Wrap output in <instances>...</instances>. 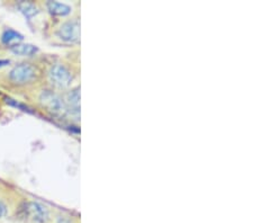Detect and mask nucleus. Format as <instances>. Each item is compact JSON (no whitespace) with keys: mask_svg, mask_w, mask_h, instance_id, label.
I'll return each instance as SVG.
<instances>
[{"mask_svg":"<svg viewBox=\"0 0 253 223\" xmlns=\"http://www.w3.org/2000/svg\"><path fill=\"white\" fill-rule=\"evenodd\" d=\"M39 70L34 64L19 63L8 72V81L16 87H26L38 80Z\"/></svg>","mask_w":253,"mask_h":223,"instance_id":"1","label":"nucleus"},{"mask_svg":"<svg viewBox=\"0 0 253 223\" xmlns=\"http://www.w3.org/2000/svg\"><path fill=\"white\" fill-rule=\"evenodd\" d=\"M47 79L53 90H62L71 86V83L75 79L72 69L64 63H54L48 68Z\"/></svg>","mask_w":253,"mask_h":223,"instance_id":"2","label":"nucleus"},{"mask_svg":"<svg viewBox=\"0 0 253 223\" xmlns=\"http://www.w3.org/2000/svg\"><path fill=\"white\" fill-rule=\"evenodd\" d=\"M19 217L25 221L34 223H47L51 220V213L42 203L26 201L19 205Z\"/></svg>","mask_w":253,"mask_h":223,"instance_id":"3","label":"nucleus"},{"mask_svg":"<svg viewBox=\"0 0 253 223\" xmlns=\"http://www.w3.org/2000/svg\"><path fill=\"white\" fill-rule=\"evenodd\" d=\"M40 103L42 106L50 112L51 114L54 115H62L67 113V107H65L63 97L60 96L55 90H43L39 97Z\"/></svg>","mask_w":253,"mask_h":223,"instance_id":"4","label":"nucleus"},{"mask_svg":"<svg viewBox=\"0 0 253 223\" xmlns=\"http://www.w3.org/2000/svg\"><path fill=\"white\" fill-rule=\"evenodd\" d=\"M56 36L65 43H78L80 39V23L78 18L64 20L56 30Z\"/></svg>","mask_w":253,"mask_h":223,"instance_id":"5","label":"nucleus"},{"mask_svg":"<svg viewBox=\"0 0 253 223\" xmlns=\"http://www.w3.org/2000/svg\"><path fill=\"white\" fill-rule=\"evenodd\" d=\"M23 40H24L23 35H20L18 32H16L14 30H10V28L6 30L1 35V42L5 44V45H8L10 47L22 43Z\"/></svg>","mask_w":253,"mask_h":223,"instance_id":"6","label":"nucleus"},{"mask_svg":"<svg viewBox=\"0 0 253 223\" xmlns=\"http://www.w3.org/2000/svg\"><path fill=\"white\" fill-rule=\"evenodd\" d=\"M46 8L50 11V14L54 16H60V17H63V16H67L71 13V8L62 2L48 1L46 3Z\"/></svg>","mask_w":253,"mask_h":223,"instance_id":"7","label":"nucleus"},{"mask_svg":"<svg viewBox=\"0 0 253 223\" xmlns=\"http://www.w3.org/2000/svg\"><path fill=\"white\" fill-rule=\"evenodd\" d=\"M10 50L14 54L19 55V56H33L39 52V48L36 46L32 45V44H23V43H19L17 45L10 47Z\"/></svg>","mask_w":253,"mask_h":223,"instance_id":"8","label":"nucleus"},{"mask_svg":"<svg viewBox=\"0 0 253 223\" xmlns=\"http://www.w3.org/2000/svg\"><path fill=\"white\" fill-rule=\"evenodd\" d=\"M20 10L23 11L25 16L27 17H32V16H34L38 14V8L34 5V3H31V2H23L19 5Z\"/></svg>","mask_w":253,"mask_h":223,"instance_id":"9","label":"nucleus"},{"mask_svg":"<svg viewBox=\"0 0 253 223\" xmlns=\"http://www.w3.org/2000/svg\"><path fill=\"white\" fill-rule=\"evenodd\" d=\"M7 214V205L0 200V219L3 218Z\"/></svg>","mask_w":253,"mask_h":223,"instance_id":"10","label":"nucleus"}]
</instances>
